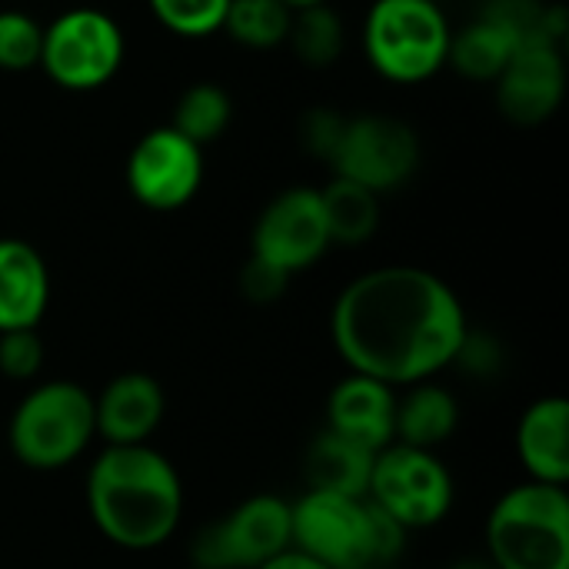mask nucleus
I'll list each match as a JSON object with an SVG mask.
<instances>
[{"label":"nucleus","mask_w":569,"mask_h":569,"mask_svg":"<svg viewBox=\"0 0 569 569\" xmlns=\"http://www.w3.org/2000/svg\"><path fill=\"white\" fill-rule=\"evenodd\" d=\"M50 303V273L37 247L0 237V333L33 330Z\"/></svg>","instance_id":"nucleus-16"},{"label":"nucleus","mask_w":569,"mask_h":569,"mask_svg":"<svg viewBox=\"0 0 569 569\" xmlns=\"http://www.w3.org/2000/svg\"><path fill=\"white\" fill-rule=\"evenodd\" d=\"M357 569H383V567H357Z\"/></svg>","instance_id":"nucleus-33"},{"label":"nucleus","mask_w":569,"mask_h":569,"mask_svg":"<svg viewBox=\"0 0 569 569\" xmlns=\"http://www.w3.org/2000/svg\"><path fill=\"white\" fill-rule=\"evenodd\" d=\"M93 437V397L73 380L33 387L10 417V450L37 473L73 463Z\"/></svg>","instance_id":"nucleus-6"},{"label":"nucleus","mask_w":569,"mask_h":569,"mask_svg":"<svg viewBox=\"0 0 569 569\" xmlns=\"http://www.w3.org/2000/svg\"><path fill=\"white\" fill-rule=\"evenodd\" d=\"M450 23L437 0H373L363 20L370 67L400 87L427 83L447 67Z\"/></svg>","instance_id":"nucleus-5"},{"label":"nucleus","mask_w":569,"mask_h":569,"mask_svg":"<svg viewBox=\"0 0 569 569\" xmlns=\"http://www.w3.org/2000/svg\"><path fill=\"white\" fill-rule=\"evenodd\" d=\"M280 3H287L290 10H303V7H317V3H330V0H280Z\"/></svg>","instance_id":"nucleus-31"},{"label":"nucleus","mask_w":569,"mask_h":569,"mask_svg":"<svg viewBox=\"0 0 569 569\" xmlns=\"http://www.w3.org/2000/svg\"><path fill=\"white\" fill-rule=\"evenodd\" d=\"M517 453L533 483L567 487L569 403L563 397H543L523 410L517 427Z\"/></svg>","instance_id":"nucleus-17"},{"label":"nucleus","mask_w":569,"mask_h":569,"mask_svg":"<svg viewBox=\"0 0 569 569\" xmlns=\"http://www.w3.org/2000/svg\"><path fill=\"white\" fill-rule=\"evenodd\" d=\"M87 507L110 543L143 553L173 537L183 517V487L173 463L153 447H107L90 467Z\"/></svg>","instance_id":"nucleus-2"},{"label":"nucleus","mask_w":569,"mask_h":569,"mask_svg":"<svg viewBox=\"0 0 569 569\" xmlns=\"http://www.w3.org/2000/svg\"><path fill=\"white\" fill-rule=\"evenodd\" d=\"M343 113L337 110H327V107H317V110H307L303 120H300V140L303 147L320 157V160H330L337 140H340V130H343Z\"/></svg>","instance_id":"nucleus-28"},{"label":"nucleus","mask_w":569,"mask_h":569,"mask_svg":"<svg viewBox=\"0 0 569 569\" xmlns=\"http://www.w3.org/2000/svg\"><path fill=\"white\" fill-rule=\"evenodd\" d=\"M500 113L517 127L547 123L567 97V63L563 47L533 40L517 47L503 73L493 80Z\"/></svg>","instance_id":"nucleus-13"},{"label":"nucleus","mask_w":569,"mask_h":569,"mask_svg":"<svg viewBox=\"0 0 569 569\" xmlns=\"http://www.w3.org/2000/svg\"><path fill=\"white\" fill-rule=\"evenodd\" d=\"M330 333L350 373L413 387L460 360L467 313L437 273L397 263L367 270L343 287Z\"/></svg>","instance_id":"nucleus-1"},{"label":"nucleus","mask_w":569,"mask_h":569,"mask_svg":"<svg viewBox=\"0 0 569 569\" xmlns=\"http://www.w3.org/2000/svg\"><path fill=\"white\" fill-rule=\"evenodd\" d=\"M367 500L407 533L437 527L453 507V477L433 450L390 443L377 450Z\"/></svg>","instance_id":"nucleus-8"},{"label":"nucleus","mask_w":569,"mask_h":569,"mask_svg":"<svg viewBox=\"0 0 569 569\" xmlns=\"http://www.w3.org/2000/svg\"><path fill=\"white\" fill-rule=\"evenodd\" d=\"M123 30L97 7H73L43 27L40 70L63 90L87 93L110 83L123 63Z\"/></svg>","instance_id":"nucleus-7"},{"label":"nucleus","mask_w":569,"mask_h":569,"mask_svg":"<svg viewBox=\"0 0 569 569\" xmlns=\"http://www.w3.org/2000/svg\"><path fill=\"white\" fill-rule=\"evenodd\" d=\"M287 43L297 53V60H303L307 67H330L340 60L347 47V27L330 3L303 7L293 10L290 17Z\"/></svg>","instance_id":"nucleus-22"},{"label":"nucleus","mask_w":569,"mask_h":569,"mask_svg":"<svg viewBox=\"0 0 569 569\" xmlns=\"http://www.w3.org/2000/svg\"><path fill=\"white\" fill-rule=\"evenodd\" d=\"M393 413H397L393 387L373 377L350 373L330 390L327 430L377 453L393 443Z\"/></svg>","instance_id":"nucleus-15"},{"label":"nucleus","mask_w":569,"mask_h":569,"mask_svg":"<svg viewBox=\"0 0 569 569\" xmlns=\"http://www.w3.org/2000/svg\"><path fill=\"white\" fill-rule=\"evenodd\" d=\"M317 193H320L330 243L353 247V243H367L377 233V227H380V193H373V190H367V187H360L353 180H343V177H333Z\"/></svg>","instance_id":"nucleus-21"},{"label":"nucleus","mask_w":569,"mask_h":569,"mask_svg":"<svg viewBox=\"0 0 569 569\" xmlns=\"http://www.w3.org/2000/svg\"><path fill=\"white\" fill-rule=\"evenodd\" d=\"M293 10L280 0H230L223 30L247 50H273L287 43Z\"/></svg>","instance_id":"nucleus-24"},{"label":"nucleus","mask_w":569,"mask_h":569,"mask_svg":"<svg viewBox=\"0 0 569 569\" xmlns=\"http://www.w3.org/2000/svg\"><path fill=\"white\" fill-rule=\"evenodd\" d=\"M163 390L150 373L130 370L113 377L100 397H93V430L107 447L147 443L163 420Z\"/></svg>","instance_id":"nucleus-14"},{"label":"nucleus","mask_w":569,"mask_h":569,"mask_svg":"<svg viewBox=\"0 0 569 569\" xmlns=\"http://www.w3.org/2000/svg\"><path fill=\"white\" fill-rule=\"evenodd\" d=\"M157 23L177 37L200 40L223 30L230 0H147Z\"/></svg>","instance_id":"nucleus-25"},{"label":"nucleus","mask_w":569,"mask_h":569,"mask_svg":"<svg viewBox=\"0 0 569 569\" xmlns=\"http://www.w3.org/2000/svg\"><path fill=\"white\" fill-rule=\"evenodd\" d=\"M257 569H327L320 560H313V557H307L303 550H297V547H287V550H280L277 557H270L267 563H260Z\"/></svg>","instance_id":"nucleus-30"},{"label":"nucleus","mask_w":569,"mask_h":569,"mask_svg":"<svg viewBox=\"0 0 569 569\" xmlns=\"http://www.w3.org/2000/svg\"><path fill=\"white\" fill-rule=\"evenodd\" d=\"M293 547L320 560L327 569L390 567L407 540L380 507L367 497H343L307 490L303 500L290 507Z\"/></svg>","instance_id":"nucleus-3"},{"label":"nucleus","mask_w":569,"mask_h":569,"mask_svg":"<svg viewBox=\"0 0 569 569\" xmlns=\"http://www.w3.org/2000/svg\"><path fill=\"white\" fill-rule=\"evenodd\" d=\"M490 563L497 569H569V500L563 487L520 483L487 520Z\"/></svg>","instance_id":"nucleus-4"},{"label":"nucleus","mask_w":569,"mask_h":569,"mask_svg":"<svg viewBox=\"0 0 569 569\" xmlns=\"http://www.w3.org/2000/svg\"><path fill=\"white\" fill-rule=\"evenodd\" d=\"M287 283H290V277L283 270H277V267H270V263H263L257 257H250L243 263V270H240V293L250 303H273V300H280Z\"/></svg>","instance_id":"nucleus-29"},{"label":"nucleus","mask_w":569,"mask_h":569,"mask_svg":"<svg viewBox=\"0 0 569 569\" xmlns=\"http://www.w3.org/2000/svg\"><path fill=\"white\" fill-rule=\"evenodd\" d=\"M287 547H293L290 503L260 493L203 527L190 553L197 569H257Z\"/></svg>","instance_id":"nucleus-10"},{"label":"nucleus","mask_w":569,"mask_h":569,"mask_svg":"<svg viewBox=\"0 0 569 569\" xmlns=\"http://www.w3.org/2000/svg\"><path fill=\"white\" fill-rule=\"evenodd\" d=\"M327 163L333 177L353 180L383 197L403 187L417 173L420 137L407 120L390 117V113L347 117L340 140Z\"/></svg>","instance_id":"nucleus-9"},{"label":"nucleus","mask_w":569,"mask_h":569,"mask_svg":"<svg viewBox=\"0 0 569 569\" xmlns=\"http://www.w3.org/2000/svg\"><path fill=\"white\" fill-rule=\"evenodd\" d=\"M517 47H523L517 33L500 17L483 10L480 20H473L470 27L450 37L447 67H453L473 83H493L510 63V57L517 53Z\"/></svg>","instance_id":"nucleus-20"},{"label":"nucleus","mask_w":569,"mask_h":569,"mask_svg":"<svg viewBox=\"0 0 569 569\" xmlns=\"http://www.w3.org/2000/svg\"><path fill=\"white\" fill-rule=\"evenodd\" d=\"M203 183V147L190 143L173 127H153L127 157L130 197L157 213L187 207Z\"/></svg>","instance_id":"nucleus-11"},{"label":"nucleus","mask_w":569,"mask_h":569,"mask_svg":"<svg viewBox=\"0 0 569 569\" xmlns=\"http://www.w3.org/2000/svg\"><path fill=\"white\" fill-rule=\"evenodd\" d=\"M43 367V340L33 330H7L0 333V373L7 380H33Z\"/></svg>","instance_id":"nucleus-27"},{"label":"nucleus","mask_w":569,"mask_h":569,"mask_svg":"<svg viewBox=\"0 0 569 569\" xmlns=\"http://www.w3.org/2000/svg\"><path fill=\"white\" fill-rule=\"evenodd\" d=\"M230 120H233L230 93L217 83H193L177 97L170 127L177 133H183L190 143L203 147V143H213L217 137H223Z\"/></svg>","instance_id":"nucleus-23"},{"label":"nucleus","mask_w":569,"mask_h":569,"mask_svg":"<svg viewBox=\"0 0 569 569\" xmlns=\"http://www.w3.org/2000/svg\"><path fill=\"white\" fill-rule=\"evenodd\" d=\"M373 450L323 430L303 460L307 470V483L310 490H323V493H343V497H367V483H370V470H373Z\"/></svg>","instance_id":"nucleus-19"},{"label":"nucleus","mask_w":569,"mask_h":569,"mask_svg":"<svg viewBox=\"0 0 569 569\" xmlns=\"http://www.w3.org/2000/svg\"><path fill=\"white\" fill-rule=\"evenodd\" d=\"M457 427H460V407L450 390L423 380V383H413L407 397H397L393 443L437 450L457 433Z\"/></svg>","instance_id":"nucleus-18"},{"label":"nucleus","mask_w":569,"mask_h":569,"mask_svg":"<svg viewBox=\"0 0 569 569\" xmlns=\"http://www.w3.org/2000/svg\"><path fill=\"white\" fill-rule=\"evenodd\" d=\"M330 250V233L320 207V193L310 187H293L277 193L253 223L257 260L283 270L287 277L313 267Z\"/></svg>","instance_id":"nucleus-12"},{"label":"nucleus","mask_w":569,"mask_h":569,"mask_svg":"<svg viewBox=\"0 0 569 569\" xmlns=\"http://www.w3.org/2000/svg\"><path fill=\"white\" fill-rule=\"evenodd\" d=\"M43 23L23 10H0V70L23 73L40 63Z\"/></svg>","instance_id":"nucleus-26"},{"label":"nucleus","mask_w":569,"mask_h":569,"mask_svg":"<svg viewBox=\"0 0 569 569\" xmlns=\"http://www.w3.org/2000/svg\"><path fill=\"white\" fill-rule=\"evenodd\" d=\"M457 569H497V567H493L490 560H487V563H480V560H473V563H460V567H457Z\"/></svg>","instance_id":"nucleus-32"}]
</instances>
